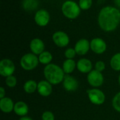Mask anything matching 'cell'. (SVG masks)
Returning <instances> with one entry per match:
<instances>
[{"mask_svg": "<svg viewBox=\"0 0 120 120\" xmlns=\"http://www.w3.org/2000/svg\"><path fill=\"white\" fill-rule=\"evenodd\" d=\"M98 22L100 28L105 32L115 30L120 23V11L115 7L105 6L99 12Z\"/></svg>", "mask_w": 120, "mask_h": 120, "instance_id": "1", "label": "cell"}, {"mask_svg": "<svg viewBox=\"0 0 120 120\" xmlns=\"http://www.w3.org/2000/svg\"><path fill=\"white\" fill-rule=\"evenodd\" d=\"M44 75L47 81L52 85H57L63 81L65 74L59 66L50 64L44 69Z\"/></svg>", "mask_w": 120, "mask_h": 120, "instance_id": "2", "label": "cell"}, {"mask_svg": "<svg viewBox=\"0 0 120 120\" xmlns=\"http://www.w3.org/2000/svg\"><path fill=\"white\" fill-rule=\"evenodd\" d=\"M62 12L63 15L69 19H75L80 14V7L75 1L68 0L62 5Z\"/></svg>", "mask_w": 120, "mask_h": 120, "instance_id": "3", "label": "cell"}, {"mask_svg": "<svg viewBox=\"0 0 120 120\" xmlns=\"http://www.w3.org/2000/svg\"><path fill=\"white\" fill-rule=\"evenodd\" d=\"M39 62V58L36 54L33 53H27L21 57L20 64L24 70L32 71L38 66Z\"/></svg>", "mask_w": 120, "mask_h": 120, "instance_id": "4", "label": "cell"}, {"mask_svg": "<svg viewBox=\"0 0 120 120\" xmlns=\"http://www.w3.org/2000/svg\"><path fill=\"white\" fill-rule=\"evenodd\" d=\"M87 95L89 100L94 105H101L104 103L105 100V95L104 93L98 88H92L87 91Z\"/></svg>", "mask_w": 120, "mask_h": 120, "instance_id": "5", "label": "cell"}, {"mask_svg": "<svg viewBox=\"0 0 120 120\" xmlns=\"http://www.w3.org/2000/svg\"><path fill=\"white\" fill-rule=\"evenodd\" d=\"M87 81L90 86L95 88H97L103 85L104 82V77L101 72L94 69L88 74Z\"/></svg>", "mask_w": 120, "mask_h": 120, "instance_id": "6", "label": "cell"}, {"mask_svg": "<svg viewBox=\"0 0 120 120\" xmlns=\"http://www.w3.org/2000/svg\"><path fill=\"white\" fill-rule=\"evenodd\" d=\"M15 71V65L9 59H4L0 62V74L4 77L12 76Z\"/></svg>", "mask_w": 120, "mask_h": 120, "instance_id": "7", "label": "cell"}, {"mask_svg": "<svg viewBox=\"0 0 120 120\" xmlns=\"http://www.w3.org/2000/svg\"><path fill=\"white\" fill-rule=\"evenodd\" d=\"M52 39L55 45L59 47H65L70 42V37L68 34L63 31H57L53 33Z\"/></svg>", "mask_w": 120, "mask_h": 120, "instance_id": "8", "label": "cell"}, {"mask_svg": "<svg viewBox=\"0 0 120 120\" xmlns=\"http://www.w3.org/2000/svg\"><path fill=\"white\" fill-rule=\"evenodd\" d=\"M90 47L91 50L96 54H103L107 50V45L106 42L100 37L94 38L90 42Z\"/></svg>", "mask_w": 120, "mask_h": 120, "instance_id": "9", "label": "cell"}, {"mask_svg": "<svg viewBox=\"0 0 120 120\" xmlns=\"http://www.w3.org/2000/svg\"><path fill=\"white\" fill-rule=\"evenodd\" d=\"M34 21H35V23L41 27L47 25L50 21L49 13L45 9L38 10L35 13Z\"/></svg>", "mask_w": 120, "mask_h": 120, "instance_id": "10", "label": "cell"}, {"mask_svg": "<svg viewBox=\"0 0 120 120\" xmlns=\"http://www.w3.org/2000/svg\"><path fill=\"white\" fill-rule=\"evenodd\" d=\"M63 85L65 90L68 92H74L77 91L79 87L77 80L75 77L69 74H66L65 76L64 80L63 81Z\"/></svg>", "mask_w": 120, "mask_h": 120, "instance_id": "11", "label": "cell"}, {"mask_svg": "<svg viewBox=\"0 0 120 120\" xmlns=\"http://www.w3.org/2000/svg\"><path fill=\"white\" fill-rule=\"evenodd\" d=\"M74 49L75 50L77 54H79L80 56L85 55L91 49L90 42L86 39H81L77 42Z\"/></svg>", "mask_w": 120, "mask_h": 120, "instance_id": "12", "label": "cell"}, {"mask_svg": "<svg viewBox=\"0 0 120 120\" xmlns=\"http://www.w3.org/2000/svg\"><path fill=\"white\" fill-rule=\"evenodd\" d=\"M53 91L52 84H51L49 81H41L38 83L37 85V92L38 93L43 97L49 96Z\"/></svg>", "mask_w": 120, "mask_h": 120, "instance_id": "13", "label": "cell"}, {"mask_svg": "<svg viewBox=\"0 0 120 120\" xmlns=\"http://www.w3.org/2000/svg\"><path fill=\"white\" fill-rule=\"evenodd\" d=\"M30 48L32 51V53L39 55L43 52H44L45 45L44 42L39 38H34L31 40L30 44Z\"/></svg>", "mask_w": 120, "mask_h": 120, "instance_id": "14", "label": "cell"}, {"mask_svg": "<svg viewBox=\"0 0 120 120\" xmlns=\"http://www.w3.org/2000/svg\"><path fill=\"white\" fill-rule=\"evenodd\" d=\"M93 65L92 62L86 58H82L79 59L77 63V69L79 71L83 74H89L92 71Z\"/></svg>", "mask_w": 120, "mask_h": 120, "instance_id": "15", "label": "cell"}, {"mask_svg": "<svg viewBox=\"0 0 120 120\" xmlns=\"http://www.w3.org/2000/svg\"><path fill=\"white\" fill-rule=\"evenodd\" d=\"M13 101L10 98L5 97L0 100V109L4 113H10L14 110Z\"/></svg>", "mask_w": 120, "mask_h": 120, "instance_id": "16", "label": "cell"}, {"mask_svg": "<svg viewBox=\"0 0 120 120\" xmlns=\"http://www.w3.org/2000/svg\"><path fill=\"white\" fill-rule=\"evenodd\" d=\"M14 112L18 115L22 117H25L29 112L28 105L23 101H18L15 103L14 105Z\"/></svg>", "mask_w": 120, "mask_h": 120, "instance_id": "17", "label": "cell"}, {"mask_svg": "<svg viewBox=\"0 0 120 120\" xmlns=\"http://www.w3.org/2000/svg\"><path fill=\"white\" fill-rule=\"evenodd\" d=\"M77 67V63L73 59H66L63 64V70L65 74L72 73Z\"/></svg>", "mask_w": 120, "mask_h": 120, "instance_id": "18", "label": "cell"}, {"mask_svg": "<svg viewBox=\"0 0 120 120\" xmlns=\"http://www.w3.org/2000/svg\"><path fill=\"white\" fill-rule=\"evenodd\" d=\"M39 5V0H22V6L25 11H31L35 10Z\"/></svg>", "mask_w": 120, "mask_h": 120, "instance_id": "19", "label": "cell"}, {"mask_svg": "<svg viewBox=\"0 0 120 120\" xmlns=\"http://www.w3.org/2000/svg\"><path fill=\"white\" fill-rule=\"evenodd\" d=\"M37 85L38 83H37L35 81L28 80L25 83L23 86V88L25 93L28 94H32L34 93L36 91H37Z\"/></svg>", "mask_w": 120, "mask_h": 120, "instance_id": "20", "label": "cell"}, {"mask_svg": "<svg viewBox=\"0 0 120 120\" xmlns=\"http://www.w3.org/2000/svg\"><path fill=\"white\" fill-rule=\"evenodd\" d=\"M38 58H39V61L41 64L46 66V65L51 64V62L53 59V56L51 54V52H49V51H44L39 55Z\"/></svg>", "mask_w": 120, "mask_h": 120, "instance_id": "21", "label": "cell"}, {"mask_svg": "<svg viewBox=\"0 0 120 120\" xmlns=\"http://www.w3.org/2000/svg\"><path fill=\"white\" fill-rule=\"evenodd\" d=\"M111 68L117 71H120V52L114 54L110 62Z\"/></svg>", "mask_w": 120, "mask_h": 120, "instance_id": "22", "label": "cell"}, {"mask_svg": "<svg viewBox=\"0 0 120 120\" xmlns=\"http://www.w3.org/2000/svg\"><path fill=\"white\" fill-rule=\"evenodd\" d=\"M112 107L118 112H120V92L117 93L112 99Z\"/></svg>", "mask_w": 120, "mask_h": 120, "instance_id": "23", "label": "cell"}, {"mask_svg": "<svg viewBox=\"0 0 120 120\" xmlns=\"http://www.w3.org/2000/svg\"><path fill=\"white\" fill-rule=\"evenodd\" d=\"M5 83L9 88H14L17 85V79L14 76H10L6 78Z\"/></svg>", "mask_w": 120, "mask_h": 120, "instance_id": "24", "label": "cell"}, {"mask_svg": "<svg viewBox=\"0 0 120 120\" xmlns=\"http://www.w3.org/2000/svg\"><path fill=\"white\" fill-rule=\"evenodd\" d=\"M92 3V0H79V6L82 10H88L91 8Z\"/></svg>", "mask_w": 120, "mask_h": 120, "instance_id": "25", "label": "cell"}, {"mask_svg": "<svg viewBox=\"0 0 120 120\" xmlns=\"http://www.w3.org/2000/svg\"><path fill=\"white\" fill-rule=\"evenodd\" d=\"M77 54L75 50L73 48H68L65 52V57L67 59H73V58Z\"/></svg>", "mask_w": 120, "mask_h": 120, "instance_id": "26", "label": "cell"}, {"mask_svg": "<svg viewBox=\"0 0 120 120\" xmlns=\"http://www.w3.org/2000/svg\"><path fill=\"white\" fill-rule=\"evenodd\" d=\"M42 120H55V116L51 111H46L41 115Z\"/></svg>", "mask_w": 120, "mask_h": 120, "instance_id": "27", "label": "cell"}, {"mask_svg": "<svg viewBox=\"0 0 120 120\" xmlns=\"http://www.w3.org/2000/svg\"><path fill=\"white\" fill-rule=\"evenodd\" d=\"M105 69V64L103 61H98L95 64V69L98 71H100L102 73Z\"/></svg>", "mask_w": 120, "mask_h": 120, "instance_id": "28", "label": "cell"}, {"mask_svg": "<svg viewBox=\"0 0 120 120\" xmlns=\"http://www.w3.org/2000/svg\"><path fill=\"white\" fill-rule=\"evenodd\" d=\"M5 95H6L5 89L3 87H1L0 88V99H2V98H5Z\"/></svg>", "mask_w": 120, "mask_h": 120, "instance_id": "29", "label": "cell"}, {"mask_svg": "<svg viewBox=\"0 0 120 120\" xmlns=\"http://www.w3.org/2000/svg\"><path fill=\"white\" fill-rule=\"evenodd\" d=\"M19 120H32V119L30 118V117H29L25 116V117H22Z\"/></svg>", "mask_w": 120, "mask_h": 120, "instance_id": "30", "label": "cell"}, {"mask_svg": "<svg viewBox=\"0 0 120 120\" xmlns=\"http://www.w3.org/2000/svg\"><path fill=\"white\" fill-rule=\"evenodd\" d=\"M114 2L115 4V5L118 7L120 8V0H114Z\"/></svg>", "mask_w": 120, "mask_h": 120, "instance_id": "31", "label": "cell"}, {"mask_svg": "<svg viewBox=\"0 0 120 120\" xmlns=\"http://www.w3.org/2000/svg\"><path fill=\"white\" fill-rule=\"evenodd\" d=\"M118 81H119V83H120V76H119V79H118Z\"/></svg>", "mask_w": 120, "mask_h": 120, "instance_id": "32", "label": "cell"}]
</instances>
